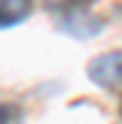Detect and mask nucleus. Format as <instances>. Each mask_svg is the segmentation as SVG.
<instances>
[{
    "label": "nucleus",
    "mask_w": 122,
    "mask_h": 124,
    "mask_svg": "<svg viewBox=\"0 0 122 124\" xmlns=\"http://www.w3.org/2000/svg\"><path fill=\"white\" fill-rule=\"evenodd\" d=\"M0 124H21V109L0 100Z\"/></svg>",
    "instance_id": "7ed1b4c3"
},
{
    "label": "nucleus",
    "mask_w": 122,
    "mask_h": 124,
    "mask_svg": "<svg viewBox=\"0 0 122 124\" xmlns=\"http://www.w3.org/2000/svg\"><path fill=\"white\" fill-rule=\"evenodd\" d=\"M89 79L104 91H119L122 94V48L98 54L89 64Z\"/></svg>",
    "instance_id": "f257e3e1"
},
{
    "label": "nucleus",
    "mask_w": 122,
    "mask_h": 124,
    "mask_svg": "<svg viewBox=\"0 0 122 124\" xmlns=\"http://www.w3.org/2000/svg\"><path fill=\"white\" fill-rule=\"evenodd\" d=\"M30 15V3L28 0H0V30L15 27Z\"/></svg>",
    "instance_id": "f03ea898"
}]
</instances>
